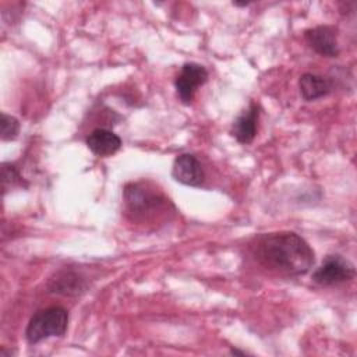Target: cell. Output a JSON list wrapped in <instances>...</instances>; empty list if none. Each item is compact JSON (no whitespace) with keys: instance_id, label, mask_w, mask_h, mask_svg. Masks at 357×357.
I'll return each instance as SVG.
<instances>
[{"instance_id":"6da1fadb","label":"cell","mask_w":357,"mask_h":357,"mask_svg":"<svg viewBox=\"0 0 357 357\" xmlns=\"http://www.w3.org/2000/svg\"><path fill=\"white\" fill-rule=\"evenodd\" d=\"M252 254L265 268L287 276L304 275L315 262L310 244L294 231L259 236L252 244Z\"/></svg>"},{"instance_id":"7a4b0ae2","label":"cell","mask_w":357,"mask_h":357,"mask_svg":"<svg viewBox=\"0 0 357 357\" xmlns=\"http://www.w3.org/2000/svg\"><path fill=\"white\" fill-rule=\"evenodd\" d=\"M123 199L127 213L135 222H148L160 212H169V206H173L162 191L145 181H131L126 184Z\"/></svg>"},{"instance_id":"3957f363","label":"cell","mask_w":357,"mask_h":357,"mask_svg":"<svg viewBox=\"0 0 357 357\" xmlns=\"http://www.w3.org/2000/svg\"><path fill=\"white\" fill-rule=\"evenodd\" d=\"M68 326V312L60 305H52L35 312L28 321L25 339L29 344H36L49 337H60Z\"/></svg>"},{"instance_id":"277c9868","label":"cell","mask_w":357,"mask_h":357,"mask_svg":"<svg viewBox=\"0 0 357 357\" xmlns=\"http://www.w3.org/2000/svg\"><path fill=\"white\" fill-rule=\"evenodd\" d=\"M356 276L354 265L339 254L326 255L321 266L312 272V280L324 287L337 286Z\"/></svg>"},{"instance_id":"5b68a950","label":"cell","mask_w":357,"mask_h":357,"mask_svg":"<svg viewBox=\"0 0 357 357\" xmlns=\"http://www.w3.org/2000/svg\"><path fill=\"white\" fill-rule=\"evenodd\" d=\"M208 81V71L198 63H184L176 75L174 88L177 98L183 105H190L194 99L197 88Z\"/></svg>"},{"instance_id":"8992f818","label":"cell","mask_w":357,"mask_h":357,"mask_svg":"<svg viewBox=\"0 0 357 357\" xmlns=\"http://www.w3.org/2000/svg\"><path fill=\"white\" fill-rule=\"evenodd\" d=\"M307 45L319 56L337 57L340 50L337 45V35L335 26L318 25L304 31Z\"/></svg>"},{"instance_id":"52a82bcc","label":"cell","mask_w":357,"mask_h":357,"mask_svg":"<svg viewBox=\"0 0 357 357\" xmlns=\"http://www.w3.org/2000/svg\"><path fill=\"white\" fill-rule=\"evenodd\" d=\"M172 176L176 181L190 187H201L205 180L202 165L192 153H181L174 159Z\"/></svg>"},{"instance_id":"ba28073f","label":"cell","mask_w":357,"mask_h":357,"mask_svg":"<svg viewBox=\"0 0 357 357\" xmlns=\"http://www.w3.org/2000/svg\"><path fill=\"white\" fill-rule=\"evenodd\" d=\"M259 105L251 102L245 110H243L231 124L230 134L240 144H250L254 141L258 130Z\"/></svg>"},{"instance_id":"9c48e42d","label":"cell","mask_w":357,"mask_h":357,"mask_svg":"<svg viewBox=\"0 0 357 357\" xmlns=\"http://www.w3.org/2000/svg\"><path fill=\"white\" fill-rule=\"evenodd\" d=\"M49 291L63 296H79L86 291L88 283L85 278L73 271V269H61L49 280Z\"/></svg>"},{"instance_id":"30bf717a","label":"cell","mask_w":357,"mask_h":357,"mask_svg":"<svg viewBox=\"0 0 357 357\" xmlns=\"http://www.w3.org/2000/svg\"><path fill=\"white\" fill-rule=\"evenodd\" d=\"M86 146L96 156H112L121 148V138L112 130L99 127L92 130L86 139Z\"/></svg>"},{"instance_id":"8fae6325","label":"cell","mask_w":357,"mask_h":357,"mask_svg":"<svg viewBox=\"0 0 357 357\" xmlns=\"http://www.w3.org/2000/svg\"><path fill=\"white\" fill-rule=\"evenodd\" d=\"M298 91L304 100L312 102L329 95L333 91V82L314 73H304L298 79Z\"/></svg>"},{"instance_id":"7c38bea8","label":"cell","mask_w":357,"mask_h":357,"mask_svg":"<svg viewBox=\"0 0 357 357\" xmlns=\"http://www.w3.org/2000/svg\"><path fill=\"white\" fill-rule=\"evenodd\" d=\"M26 187L28 184L24 181V177L21 176L17 166L11 162H3L1 163V187L3 192L6 194L8 190L14 187Z\"/></svg>"},{"instance_id":"4fadbf2b","label":"cell","mask_w":357,"mask_h":357,"mask_svg":"<svg viewBox=\"0 0 357 357\" xmlns=\"http://www.w3.org/2000/svg\"><path fill=\"white\" fill-rule=\"evenodd\" d=\"M1 139L3 141H13L17 138L20 132V121L7 113H1Z\"/></svg>"},{"instance_id":"5bb4252c","label":"cell","mask_w":357,"mask_h":357,"mask_svg":"<svg viewBox=\"0 0 357 357\" xmlns=\"http://www.w3.org/2000/svg\"><path fill=\"white\" fill-rule=\"evenodd\" d=\"M230 354L231 356H247V353L245 351H241V350H237V349H230Z\"/></svg>"}]
</instances>
